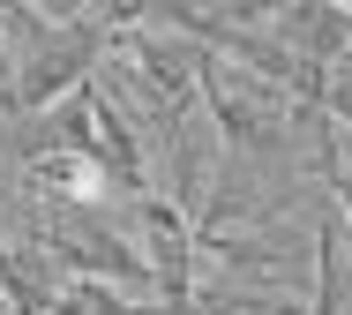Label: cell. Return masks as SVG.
Here are the masks:
<instances>
[{"mask_svg":"<svg viewBox=\"0 0 352 315\" xmlns=\"http://www.w3.org/2000/svg\"><path fill=\"white\" fill-rule=\"evenodd\" d=\"M0 308L8 315H60V263L45 248L0 240Z\"/></svg>","mask_w":352,"mask_h":315,"instance_id":"7a4b0ae2","label":"cell"},{"mask_svg":"<svg viewBox=\"0 0 352 315\" xmlns=\"http://www.w3.org/2000/svg\"><path fill=\"white\" fill-rule=\"evenodd\" d=\"M278 45L300 61V68H322L330 61H352V8H330V0H307V8H278Z\"/></svg>","mask_w":352,"mask_h":315,"instance_id":"6da1fadb","label":"cell"},{"mask_svg":"<svg viewBox=\"0 0 352 315\" xmlns=\"http://www.w3.org/2000/svg\"><path fill=\"white\" fill-rule=\"evenodd\" d=\"M98 83V76H90ZM90 165L105 173V188H128V195H142V143H135V128L120 120V105L98 90V151H90Z\"/></svg>","mask_w":352,"mask_h":315,"instance_id":"3957f363","label":"cell"},{"mask_svg":"<svg viewBox=\"0 0 352 315\" xmlns=\"http://www.w3.org/2000/svg\"><path fill=\"white\" fill-rule=\"evenodd\" d=\"M0 90H8V53H0Z\"/></svg>","mask_w":352,"mask_h":315,"instance_id":"277c9868","label":"cell"}]
</instances>
